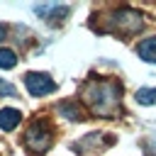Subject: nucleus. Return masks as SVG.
<instances>
[{
	"label": "nucleus",
	"mask_w": 156,
	"mask_h": 156,
	"mask_svg": "<svg viewBox=\"0 0 156 156\" xmlns=\"http://www.w3.org/2000/svg\"><path fill=\"white\" fill-rule=\"evenodd\" d=\"M83 100L90 105L93 112L98 115H112L119 105V85L112 80H98L88 83L83 90Z\"/></svg>",
	"instance_id": "obj_1"
},
{
	"label": "nucleus",
	"mask_w": 156,
	"mask_h": 156,
	"mask_svg": "<svg viewBox=\"0 0 156 156\" xmlns=\"http://www.w3.org/2000/svg\"><path fill=\"white\" fill-rule=\"evenodd\" d=\"M24 144H27V149H29L32 154L46 151L49 144H51V129H49V124H46L44 119H41V122H34V124L27 129V134H24Z\"/></svg>",
	"instance_id": "obj_2"
},
{
	"label": "nucleus",
	"mask_w": 156,
	"mask_h": 156,
	"mask_svg": "<svg viewBox=\"0 0 156 156\" xmlns=\"http://www.w3.org/2000/svg\"><path fill=\"white\" fill-rule=\"evenodd\" d=\"M24 85H27V90H29L34 98H41V95H49V93L56 90V83H54L46 73H34V71L24 76Z\"/></svg>",
	"instance_id": "obj_3"
},
{
	"label": "nucleus",
	"mask_w": 156,
	"mask_h": 156,
	"mask_svg": "<svg viewBox=\"0 0 156 156\" xmlns=\"http://www.w3.org/2000/svg\"><path fill=\"white\" fill-rule=\"evenodd\" d=\"M141 24H144V20H141V15L134 12V10H127V7H124V10H117V12H115V27H117V29L124 27V34L139 32Z\"/></svg>",
	"instance_id": "obj_4"
},
{
	"label": "nucleus",
	"mask_w": 156,
	"mask_h": 156,
	"mask_svg": "<svg viewBox=\"0 0 156 156\" xmlns=\"http://www.w3.org/2000/svg\"><path fill=\"white\" fill-rule=\"evenodd\" d=\"M20 112L17 110H12V107H5V110H0V129H5V132H12L17 124H20Z\"/></svg>",
	"instance_id": "obj_5"
},
{
	"label": "nucleus",
	"mask_w": 156,
	"mask_h": 156,
	"mask_svg": "<svg viewBox=\"0 0 156 156\" xmlns=\"http://www.w3.org/2000/svg\"><path fill=\"white\" fill-rule=\"evenodd\" d=\"M139 56L144 58V61H149V63H156V37H149V39H144L141 44H139Z\"/></svg>",
	"instance_id": "obj_6"
},
{
	"label": "nucleus",
	"mask_w": 156,
	"mask_h": 156,
	"mask_svg": "<svg viewBox=\"0 0 156 156\" xmlns=\"http://www.w3.org/2000/svg\"><path fill=\"white\" fill-rule=\"evenodd\" d=\"M136 102H141V105H156V88H141V90H136Z\"/></svg>",
	"instance_id": "obj_7"
},
{
	"label": "nucleus",
	"mask_w": 156,
	"mask_h": 156,
	"mask_svg": "<svg viewBox=\"0 0 156 156\" xmlns=\"http://www.w3.org/2000/svg\"><path fill=\"white\" fill-rule=\"evenodd\" d=\"M17 56L12 49H0V68H15Z\"/></svg>",
	"instance_id": "obj_8"
},
{
	"label": "nucleus",
	"mask_w": 156,
	"mask_h": 156,
	"mask_svg": "<svg viewBox=\"0 0 156 156\" xmlns=\"http://www.w3.org/2000/svg\"><path fill=\"white\" fill-rule=\"evenodd\" d=\"M58 112H61V115H66L68 119H83V117H80V110H78V107H73V105H68V102H63V105L58 107Z\"/></svg>",
	"instance_id": "obj_9"
},
{
	"label": "nucleus",
	"mask_w": 156,
	"mask_h": 156,
	"mask_svg": "<svg viewBox=\"0 0 156 156\" xmlns=\"http://www.w3.org/2000/svg\"><path fill=\"white\" fill-rule=\"evenodd\" d=\"M15 93H17V88H15L12 83H7V80H0V95H10V98H12Z\"/></svg>",
	"instance_id": "obj_10"
},
{
	"label": "nucleus",
	"mask_w": 156,
	"mask_h": 156,
	"mask_svg": "<svg viewBox=\"0 0 156 156\" xmlns=\"http://www.w3.org/2000/svg\"><path fill=\"white\" fill-rule=\"evenodd\" d=\"M5 39V27H0V41Z\"/></svg>",
	"instance_id": "obj_11"
}]
</instances>
